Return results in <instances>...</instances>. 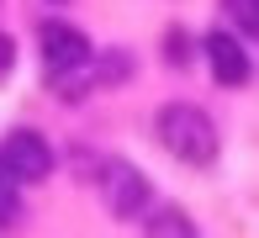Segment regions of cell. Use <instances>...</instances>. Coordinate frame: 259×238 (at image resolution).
<instances>
[{"mask_svg": "<svg viewBox=\"0 0 259 238\" xmlns=\"http://www.w3.org/2000/svg\"><path fill=\"white\" fill-rule=\"evenodd\" d=\"M154 133H159V143H164V148H169L180 164H196V170L217 164L222 138H217V122H211L201 106H191V101H169V106L154 116Z\"/></svg>", "mask_w": 259, "mask_h": 238, "instance_id": "cell-1", "label": "cell"}, {"mask_svg": "<svg viewBox=\"0 0 259 238\" xmlns=\"http://www.w3.org/2000/svg\"><path fill=\"white\" fill-rule=\"evenodd\" d=\"M37 48H42V69L48 74H85L90 69V37L69 21H42L37 27Z\"/></svg>", "mask_w": 259, "mask_h": 238, "instance_id": "cell-2", "label": "cell"}, {"mask_svg": "<svg viewBox=\"0 0 259 238\" xmlns=\"http://www.w3.org/2000/svg\"><path fill=\"white\" fill-rule=\"evenodd\" d=\"M0 164H6L11 175H16V185H37L53 175V148L42 133H32V127H16L6 143H0Z\"/></svg>", "mask_w": 259, "mask_h": 238, "instance_id": "cell-3", "label": "cell"}, {"mask_svg": "<svg viewBox=\"0 0 259 238\" xmlns=\"http://www.w3.org/2000/svg\"><path fill=\"white\" fill-rule=\"evenodd\" d=\"M206 64H211V80L222 90H243L249 74H254L249 48H243V37H233V32H211L206 37Z\"/></svg>", "mask_w": 259, "mask_h": 238, "instance_id": "cell-4", "label": "cell"}, {"mask_svg": "<svg viewBox=\"0 0 259 238\" xmlns=\"http://www.w3.org/2000/svg\"><path fill=\"white\" fill-rule=\"evenodd\" d=\"M101 185H106V207L116 212V217H127V222H138L143 217V201H148V180L133 170V164H106V175H101Z\"/></svg>", "mask_w": 259, "mask_h": 238, "instance_id": "cell-5", "label": "cell"}, {"mask_svg": "<svg viewBox=\"0 0 259 238\" xmlns=\"http://www.w3.org/2000/svg\"><path fill=\"white\" fill-rule=\"evenodd\" d=\"M90 64H96V58H90ZM127 74H133V53H127V48H106V53H101V64L90 69V90L122 85Z\"/></svg>", "mask_w": 259, "mask_h": 238, "instance_id": "cell-6", "label": "cell"}, {"mask_svg": "<svg viewBox=\"0 0 259 238\" xmlns=\"http://www.w3.org/2000/svg\"><path fill=\"white\" fill-rule=\"evenodd\" d=\"M143 233H185V238H191V233H196V222L185 217V212H175V207H164L159 217H143Z\"/></svg>", "mask_w": 259, "mask_h": 238, "instance_id": "cell-7", "label": "cell"}, {"mask_svg": "<svg viewBox=\"0 0 259 238\" xmlns=\"http://www.w3.org/2000/svg\"><path fill=\"white\" fill-rule=\"evenodd\" d=\"M21 217V196H16V175L0 164V228H11V222Z\"/></svg>", "mask_w": 259, "mask_h": 238, "instance_id": "cell-8", "label": "cell"}, {"mask_svg": "<svg viewBox=\"0 0 259 238\" xmlns=\"http://www.w3.org/2000/svg\"><path fill=\"white\" fill-rule=\"evenodd\" d=\"M164 58H169L175 69H180V64H191V58H196V43H191V32L169 27V37H164Z\"/></svg>", "mask_w": 259, "mask_h": 238, "instance_id": "cell-9", "label": "cell"}, {"mask_svg": "<svg viewBox=\"0 0 259 238\" xmlns=\"http://www.w3.org/2000/svg\"><path fill=\"white\" fill-rule=\"evenodd\" d=\"M222 11L238 21L243 37H254V27H259V0H222Z\"/></svg>", "mask_w": 259, "mask_h": 238, "instance_id": "cell-10", "label": "cell"}, {"mask_svg": "<svg viewBox=\"0 0 259 238\" xmlns=\"http://www.w3.org/2000/svg\"><path fill=\"white\" fill-rule=\"evenodd\" d=\"M11 69H16V43H11L6 32H0V80H6Z\"/></svg>", "mask_w": 259, "mask_h": 238, "instance_id": "cell-11", "label": "cell"}]
</instances>
